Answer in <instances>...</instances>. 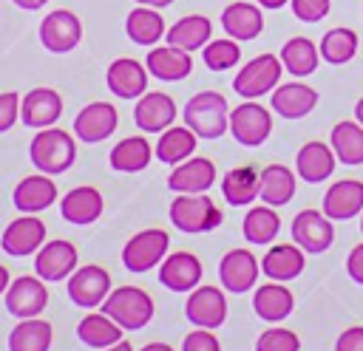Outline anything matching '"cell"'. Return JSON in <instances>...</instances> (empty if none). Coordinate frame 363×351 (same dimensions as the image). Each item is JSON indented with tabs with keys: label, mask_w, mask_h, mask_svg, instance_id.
Segmentation results:
<instances>
[{
	"label": "cell",
	"mask_w": 363,
	"mask_h": 351,
	"mask_svg": "<svg viewBox=\"0 0 363 351\" xmlns=\"http://www.w3.org/2000/svg\"><path fill=\"white\" fill-rule=\"evenodd\" d=\"M31 164L45 173V176H60L65 173L74 159H77V142L68 130L62 127H43L40 133H34L31 147H28Z\"/></svg>",
	"instance_id": "cell-1"
},
{
	"label": "cell",
	"mask_w": 363,
	"mask_h": 351,
	"mask_svg": "<svg viewBox=\"0 0 363 351\" xmlns=\"http://www.w3.org/2000/svg\"><path fill=\"white\" fill-rule=\"evenodd\" d=\"M184 125L199 139H218L230 130V108L218 91H199L184 105Z\"/></svg>",
	"instance_id": "cell-2"
},
{
	"label": "cell",
	"mask_w": 363,
	"mask_h": 351,
	"mask_svg": "<svg viewBox=\"0 0 363 351\" xmlns=\"http://www.w3.org/2000/svg\"><path fill=\"white\" fill-rule=\"evenodd\" d=\"M102 311L122 331H139L153 320V297L139 286H119L111 289L102 303Z\"/></svg>",
	"instance_id": "cell-3"
},
{
	"label": "cell",
	"mask_w": 363,
	"mask_h": 351,
	"mask_svg": "<svg viewBox=\"0 0 363 351\" xmlns=\"http://www.w3.org/2000/svg\"><path fill=\"white\" fill-rule=\"evenodd\" d=\"M170 224L179 232L201 235L221 224V209L204 192H179L170 201Z\"/></svg>",
	"instance_id": "cell-4"
},
{
	"label": "cell",
	"mask_w": 363,
	"mask_h": 351,
	"mask_svg": "<svg viewBox=\"0 0 363 351\" xmlns=\"http://www.w3.org/2000/svg\"><path fill=\"white\" fill-rule=\"evenodd\" d=\"M281 74H284L281 57L261 54V57H255L238 68V74L233 79V91L244 99H258L264 93H272L281 85Z\"/></svg>",
	"instance_id": "cell-5"
},
{
	"label": "cell",
	"mask_w": 363,
	"mask_h": 351,
	"mask_svg": "<svg viewBox=\"0 0 363 351\" xmlns=\"http://www.w3.org/2000/svg\"><path fill=\"white\" fill-rule=\"evenodd\" d=\"M167 249H170L167 232L159 229V226H150V229L136 232V235L122 246V263H125L128 272L142 275V272L159 266V263L164 260Z\"/></svg>",
	"instance_id": "cell-6"
},
{
	"label": "cell",
	"mask_w": 363,
	"mask_h": 351,
	"mask_svg": "<svg viewBox=\"0 0 363 351\" xmlns=\"http://www.w3.org/2000/svg\"><path fill=\"white\" fill-rule=\"evenodd\" d=\"M230 133L244 147H258L272 133V113L258 105L255 99H247L230 110Z\"/></svg>",
	"instance_id": "cell-7"
},
{
	"label": "cell",
	"mask_w": 363,
	"mask_h": 351,
	"mask_svg": "<svg viewBox=\"0 0 363 351\" xmlns=\"http://www.w3.org/2000/svg\"><path fill=\"white\" fill-rule=\"evenodd\" d=\"M65 289H68V297L74 306L96 309L111 294V275L96 263H85L71 272V277L65 280Z\"/></svg>",
	"instance_id": "cell-8"
},
{
	"label": "cell",
	"mask_w": 363,
	"mask_h": 351,
	"mask_svg": "<svg viewBox=\"0 0 363 351\" xmlns=\"http://www.w3.org/2000/svg\"><path fill=\"white\" fill-rule=\"evenodd\" d=\"M292 241L306 252V255H320L332 246L335 241V226L332 218L323 209H301L292 218Z\"/></svg>",
	"instance_id": "cell-9"
},
{
	"label": "cell",
	"mask_w": 363,
	"mask_h": 351,
	"mask_svg": "<svg viewBox=\"0 0 363 351\" xmlns=\"http://www.w3.org/2000/svg\"><path fill=\"white\" fill-rule=\"evenodd\" d=\"M82 40V23L74 11L68 8H57V11H48L40 23V42L45 51L51 54H68L79 45Z\"/></svg>",
	"instance_id": "cell-10"
},
{
	"label": "cell",
	"mask_w": 363,
	"mask_h": 351,
	"mask_svg": "<svg viewBox=\"0 0 363 351\" xmlns=\"http://www.w3.org/2000/svg\"><path fill=\"white\" fill-rule=\"evenodd\" d=\"M3 300L9 314H14L17 320H28V317H40L43 309L48 306V289L43 286V277L20 275L9 283Z\"/></svg>",
	"instance_id": "cell-11"
},
{
	"label": "cell",
	"mask_w": 363,
	"mask_h": 351,
	"mask_svg": "<svg viewBox=\"0 0 363 351\" xmlns=\"http://www.w3.org/2000/svg\"><path fill=\"white\" fill-rule=\"evenodd\" d=\"M79 266V252L71 241H45L37 255H34V272L37 277L57 283V280H68L71 272Z\"/></svg>",
	"instance_id": "cell-12"
},
{
	"label": "cell",
	"mask_w": 363,
	"mask_h": 351,
	"mask_svg": "<svg viewBox=\"0 0 363 351\" xmlns=\"http://www.w3.org/2000/svg\"><path fill=\"white\" fill-rule=\"evenodd\" d=\"M43 243H45V224L37 215H28V212H23L20 218H14L3 229V235H0V246L11 258L37 255V249Z\"/></svg>",
	"instance_id": "cell-13"
},
{
	"label": "cell",
	"mask_w": 363,
	"mask_h": 351,
	"mask_svg": "<svg viewBox=\"0 0 363 351\" xmlns=\"http://www.w3.org/2000/svg\"><path fill=\"white\" fill-rule=\"evenodd\" d=\"M258 272H261V263L250 249H230L218 260V280L233 294L250 292L258 283Z\"/></svg>",
	"instance_id": "cell-14"
},
{
	"label": "cell",
	"mask_w": 363,
	"mask_h": 351,
	"mask_svg": "<svg viewBox=\"0 0 363 351\" xmlns=\"http://www.w3.org/2000/svg\"><path fill=\"white\" fill-rule=\"evenodd\" d=\"M184 314L196 328H218L227 320V297L218 286H196L184 303Z\"/></svg>",
	"instance_id": "cell-15"
},
{
	"label": "cell",
	"mask_w": 363,
	"mask_h": 351,
	"mask_svg": "<svg viewBox=\"0 0 363 351\" xmlns=\"http://www.w3.org/2000/svg\"><path fill=\"white\" fill-rule=\"evenodd\" d=\"M119 125V113L111 102H88L74 119V136L85 144L108 139Z\"/></svg>",
	"instance_id": "cell-16"
},
{
	"label": "cell",
	"mask_w": 363,
	"mask_h": 351,
	"mask_svg": "<svg viewBox=\"0 0 363 351\" xmlns=\"http://www.w3.org/2000/svg\"><path fill=\"white\" fill-rule=\"evenodd\" d=\"M105 85L119 99H139L147 91V68L139 59L119 57L105 71Z\"/></svg>",
	"instance_id": "cell-17"
},
{
	"label": "cell",
	"mask_w": 363,
	"mask_h": 351,
	"mask_svg": "<svg viewBox=\"0 0 363 351\" xmlns=\"http://www.w3.org/2000/svg\"><path fill=\"white\" fill-rule=\"evenodd\" d=\"M176 119V102L173 96L162 91H145L133 105V122L145 133H162Z\"/></svg>",
	"instance_id": "cell-18"
},
{
	"label": "cell",
	"mask_w": 363,
	"mask_h": 351,
	"mask_svg": "<svg viewBox=\"0 0 363 351\" xmlns=\"http://www.w3.org/2000/svg\"><path fill=\"white\" fill-rule=\"evenodd\" d=\"M201 275L204 266L193 252H170L159 263V283L170 292H193Z\"/></svg>",
	"instance_id": "cell-19"
},
{
	"label": "cell",
	"mask_w": 363,
	"mask_h": 351,
	"mask_svg": "<svg viewBox=\"0 0 363 351\" xmlns=\"http://www.w3.org/2000/svg\"><path fill=\"white\" fill-rule=\"evenodd\" d=\"M62 116V96L54 88H31L20 99V122L28 127H51Z\"/></svg>",
	"instance_id": "cell-20"
},
{
	"label": "cell",
	"mask_w": 363,
	"mask_h": 351,
	"mask_svg": "<svg viewBox=\"0 0 363 351\" xmlns=\"http://www.w3.org/2000/svg\"><path fill=\"white\" fill-rule=\"evenodd\" d=\"M145 68L150 76H156L162 82H179L193 71V59H190V51L167 42V45H153L147 51Z\"/></svg>",
	"instance_id": "cell-21"
},
{
	"label": "cell",
	"mask_w": 363,
	"mask_h": 351,
	"mask_svg": "<svg viewBox=\"0 0 363 351\" xmlns=\"http://www.w3.org/2000/svg\"><path fill=\"white\" fill-rule=\"evenodd\" d=\"M54 201H57V184L45 173H34V176L20 178L14 192H11V204L20 212H28V215H37V212L48 209Z\"/></svg>",
	"instance_id": "cell-22"
},
{
	"label": "cell",
	"mask_w": 363,
	"mask_h": 351,
	"mask_svg": "<svg viewBox=\"0 0 363 351\" xmlns=\"http://www.w3.org/2000/svg\"><path fill=\"white\" fill-rule=\"evenodd\" d=\"M216 184V164L204 156H190L176 164L167 176V187L173 192H207Z\"/></svg>",
	"instance_id": "cell-23"
},
{
	"label": "cell",
	"mask_w": 363,
	"mask_h": 351,
	"mask_svg": "<svg viewBox=\"0 0 363 351\" xmlns=\"http://www.w3.org/2000/svg\"><path fill=\"white\" fill-rule=\"evenodd\" d=\"M105 209V201H102V192L96 187H74L68 190L62 198H60V215L68 221V224H77V226H88L94 224Z\"/></svg>",
	"instance_id": "cell-24"
},
{
	"label": "cell",
	"mask_w": 363,
	"mask_h": 351,
	"mask_svg": "<svg viewBox=\"0 0 363 351\" xmlns=\"http://www.w3.org/2000/svg\"><path fill=\"white\" fill-rule=\"evenodd\" d=\"M303 266H306V252L298 243H275L261 258V272L278 283L295 280L303 272Z\"/></svg>",
	"instance_id": "cell-25"
},
{
	"label": "cell",
	"mask_w": 363,
	"mask_h": 351,
	"mask_svg": "<svg viewBox=\"0 0 363 351\" xmlns=\"http://www.w3.org/2000/svg\"><path fill=\"white\" fill-rule=\"evenodd\" d=\"M269 105L284 119H303L318 105V91L309 88L306 82H284L272 91Z\"/></svg>",
	"instance_id": "cell-26"
},
{
	"label": "cell",
	"mask_w": 363,
	"mask_h": 351,
	"mask_svg": "<svg viewBox=\"0 0 363 351\" xmlns=\"http://www.w3.org/2000/svg\"><path fill=\"white\" fill-rule=\"evenodd\" d=\"M335 150L326 142H306L295 156V173L306 184H320L335 173Z\"/></svg>",
	"instance_id": "cell-27"
},
{
	"label": "cell",
	"mask_w": 363,
	"mask_h": 351,
	"mask_svg": "<svg viewBox=\"0 0 363 351\" xmlns=\"http://www.w3.org/2000/svg\"><path fill=\"white\" fill-rule=\"evenodd\" d=\"M323 212L332 221H349L363 212V181L343 178L335 181L323 195Z\"/></svg>",
	"instance_id": "cell-28"
},
{
	"label": "cell",
	"mask_w": 363,
	"mask_h": 351,
	"mask_svg": "<svg viewBox=\"0 0 363 351\" xmlns=\"http://www.w3.org/2000/svg\"><path fill=\"white\" fill-rule=\"evenodd\" d=\"M252 309H255V314H258L261 320L278 323V320H284V317L292 314L295 297H292V292H289L284 283L269 280V283H264V286H258V289L252 292Z\"/></svg>",
	"instance_id": "cell-29"
},
{
	"label": "cell",
	"mask_w": 363,
	"mask_h": 351,
	"mask_svg": "<svg viewBox=\"0 0 363 351\" xmlns=\"http://www.w3.org/2000/svg\"><path fill=\"white\" fill-rule=\"evenodd\" d=\"M221 28L227 31V37H233L238 42H247V40H255L261 34L264 14L252 3H230L221 11Z\"/></svg>",
	"instance_id": "cell-30"
},
{
	"label": "cell",
	"mask_w": 363,
	"mask_h": 351,
	"mask_svg": "<svg viewBox=\"0 0 363 351\" xmlns=\"http://www.w3.org/2000/svg\"><path fill=\"white\" fill-rule=\"evenodd\" d=\"M295 195V173L284 164H267L258 173V198L269 207H284Z\"/></svg>",
	"instance_id": "cell-31"
},
{
	"label": "cell",
	"mask_w": 363,
	"mask_h": 351,
	"mask_svg": "<svg viewBox=\"0 0 363 351\" xmlns=\"http://www.w3.org/2000/svg\"><path fill=\"white\" fill-rule=\"evenodd\" d=\"M125 34H128L130 42L147 48V45H156V42L167 34V28H164V20H162V14H159L156 8H150V6H136V8H130L128 17H125Z\"/></svg>",
	"instance_id": "cell-32"
},
{
	"label": "cell",
	"mask_w": 363,
	"mask_h": 351,
	"mask_svg": "<svg viewBox=\"0 0 363 351\" xmlns=\"http://www.w3.org/2000/svg\"><path fill=\"white\" fill-rule=\"evenodd\" d=\"M210 34H213V23L210 17L204 14H184L179 17L170 28H167V42L170 45H179L184 51H199L210 42Z\"/></svg>",
	"instance_id": "cell-33"
},
{
	"label": "cell",
	"mask_w": 363,
	"mask_h": 351,
	"mask_svg": "<svg viewBox=\"0 0 363 351\" xmlns=\"http://www.w3.org/2000/svg\"><path fill=\"white\" fill-rule=\"evenodd\" d=\"M77 337H79L82 345L102 351V348H111V345H116L122 340V328L105 311H91V314H85L79 320Z\"/></svg>",
	"instance_id": "cell-34"
},
{
	"label": "cell",
	"mask_w": 363,
	"mask_h": 351,
	"mask_svg": "<svg viewBox=\"0 0 363 351\" xmlns=\"http://www.w3.org/2000/svg\"><path fill=\"white\" fill-rule=\"evenodd\" d=\"M329 144L337 156L340 164H349V167H357L363 164V125L354 119H343L332 127V136H329Z\"/></svg>",
	"instance_id": "cell-35"
},
{
	"label": "cell",
	"mask_w": 363,
	"mask_h": 351,
	"mask_svg": "<svg viewBox=\"0 0 363 351\" xmlns=\"http://www.w3.org/2000/svg\"><path fill=\"white\" fill-rule=\"evenodd\" d=\"M278 57H281L284 71L292 74V76H309V74H315V68L320 62V51H318V45L309 37L286 40Z\"/></svg>",
	"instance_id": "cell-36"
},
{
	"label": "cell",
	"mask_w": 363,
	"mask_h": 351,
	"mask_svg": "<svg viewBox=\"0 0 363 351\" xmlns=\"http://www.w3.org/2000/svg\"><path fill=\"white\" fill-rule=\"evenodd\" d=\"M150 159H153V147L147 144L145 136H128V139L116 142L108 156V161L116 173H139L150 164Z\"/></svg>",
	"instance_id": "cell-37"
},
{
	"label": "cell",
	"mask_w": 363,
	"mask_h": 351,
	"mask_svg": "<svg viewBox=\"0 0 363 351\" xmlns=\"http://www.w3.org/2000/svg\"><path fill=\"white\" fill-rule=\"evenodd\" d=\"M221 195L230 207H247L258 198V170L255 167H233L221 178Z\"/></svg>",
	"instance_id": "cell-38"
},
{
	"label": "cell",
	"mask_w": 363,
	"mask_h": 351,
	"mask_svg": "<svg viewBox=\"0 0 363 351\" xmlns=\"http://www.w3.org/2000/svg\"><path fill=\"white\" fill-rule=\"evenodd\" d=\"M196 133L184 125V127H167V130H162L159 133V142H156V147H153V156L159 159V161H164V164H179V161H184V159H190L193 156V150H196Z\"/></svg>",
	"instance_id": "cell-39"
},
{
	"label": "cell",
	"mask_w": 363,
	"mask_h": 351,
	"mask_svg": "<svg viewBox=\"0 0 363 351\" xmlns=\"http://www.w3.org/2000/svg\"><path fill=\"white\" fill-rule=\"evenodd\" d=\"M51 348V323L40 317L20 320L9 334V351H48Z\"/></svg>",
	"instance_id": "cell-40"
},
{
	"label": "cell",
	"mask_w": 363,
	"mask_h": 351,
	"mask_svg": "<svg viewBox=\"0 0 363 351\" xmlns=\"http://www.w3.org/2000/svg\"><path fill=\"white\" fill-rule=\"evenodd\" d=\"M241 232H244V238H247L250 243H255V246L272 243L275 235L281 232V218H278V212H275L269 204L252 207V209L244 215Z\"/></svg>",
	"instance_id": "cell-41"
},
{
	"label": "cell",
	"mask_w": 363,
	"mask_h": 351,
	"mask_svg": "<svg viewBox=\"0 0 363 351\" xmlns=\"http://www.w3.org/2000/svg\"><path fill=\"white\" fill-rule=\"evenodd\" d=\"M320 59H326L329 65H343L357 54V34L352 28H329L318 45Z\"/></svg>",
	"instance_id": "cell-42"
},
{
	"label": "cell",
	"mask_w": 363,
	"mask_h": 351,
	"mask_svg": "<svg viewBox=\"0 0 363 351\" xmlns=\"http://www.w3.org/2000/svg\"><path fill=\"white\" fill-rule=\"evenodd\" d=\"M201 59L210 71H227L233 65H238L241 59V48H238V40L233 37H224V40H210L204 48H201Z\"/></svg>",
	"instance_id": "cell-43"
},
{
	"label": "cell",
	"mask_w": 363,
	"mask_h": 351,
	"mask_svg": "<svg viewBox=\"0 0 363 351\" xmlns=\"http://www.w3.org/2000/svg\"><path fill=\"white\" fill-rule=\"evenodd\" d=\"M255 351H301V337L289 328H267L255 340Z\"/></svg>",
	"instance_id": "cell-44"
},
{
	"label": "cell",
	"mask_w": 363,
	"mask_h": 351,
	"mask_svg": "<svg viewBox=\"0 0 363 351\" xmlns=\"http://www.w3.org/2000/svg\"><path fill=\"white\" fill-rule=\"evenodd\" d=\"M329 6L332 0H289V8L301 23H320L329 14Z\"/></svg>",
	"instance_id": "cell-45"
},
{
	"label": "cell",
	"mask_w": 363,
	"mask_h": 351,
	"mask_svg": "<svg viewBox=\"0 0 363 351\" xmlns=\"http://www.w3.org/2000/svg\"><path fill=\"white\" fill-rule=\"evenodd\" d=\"M182 351H221V343L216 340L213 328H199L182 340Z\"/></svg>",
	"instance_id": "cell-46"
},
{
	"label": "cell",
	"mask_w": 363,
	"mask_h": 351,
	"mask_svg": "<svg viewBox=\"0 0 363 351\" xmlns=\"http://www.w3.org/2000/svg\"><path fill=\"white\" fill-rule=\"evenodd\" d=\"M17 119H20V93L3 91L0 93V133L11 130Z\"/></svg>",
	"instance_id": "cell-47"
},
{
	"label": "cell",
	"mask_w": 363,
	"mask_h": 351,
	"mask_svg": "<svg viewBox=\"0 0 363 351\" xmlns=\"http://www.w3.org/2000/svg\"><path fill=\"white\" fill-rule=\"evenodd\" d=\"M335 351H363V326L346 328V331L335 340Z\"/></svg>",
	"instance_id": "cell-48"
},
{
	"label": "cell",
	"mask_w": 363,
	"mask_h": 351,
	"mask_svg": "<svg viewBox=\"0 0 363 351\" xmlns=\"http://www.w3.org/2000/svg\"><path fill=\"white\" fill-rule=\"evenodd\" d=\"M346 272H349V277H352L354 283L363 286V241H360L357 246H352V252H349V258H346Z\"/></svg>",
	"instance_id": "cell-49"
},
{
	"label": "cell",
	"mask_w": 363,
	"mask_h": 351,
	"mask_svg": "<svg viewBox=\"0 0 363 351\" xmlns=\"http://www.w3.org/2000/svg\"><path fill=\"white\" fill-rule=\"evenodd\" d=\"M14 6H20V8H26V11H34V8H43L48 0H11Z\"/></svg>",
	"instance_id": "cell-50"
},
{
	"label": "cell",
	"mask_w": 363,
	"mask_h": 351,
	"mask_svg": "<svg viewBox=\"0 0 363 351\" xmlns=\"http://www.w3.org/2000/svg\"><path fill=\"white\" fill-rule=\"evenodd\" d=\"M9 283H11V277H9V269H6L3 263H0V294H6Z\"/></svg>",
	"instance_id": "cell-51"
},
{
	"label": "cell",
	"mask_w": 363,
	"mask_h": 351,
	"mask_svg": "<svg viewBox=\"0 0 363 351\" xmlns=\"http://www.w3.org/2000/svg\"><path fill=\"white\" fill-rule=\"evenodd\" d=\"M261 8H281V6H286L289 0H255Z\"/></svg>",
	"instance_id": "cell-52"
},
{
	"label": "cell",
	"mask_w": 363,
	"mask_h": 351,
	"mask_svg": "<svg viewBox=\"0 0 363 351\" xmlns=\"http://www.w3.org/2000/svg\"><path fill=\"white\" fill-rule=\"evenodd\" d=\"M142 351H173L167 343H147V345H142Z\"/></svg>",
	"instance_id": "cell-53"
},
{
	"label": "cell",
	"mask_w": 363,
	"mask_h": 351,
	"mask_svg": "<svg viewBox=\"0 0 363 351\" xmlns=\"http://www.w3.org/2000/svg\"><path fill=\"white\" fill-rule=\"evenodd\" d=\"M139 6H150V8H162V6H170L173 0H136Z\"/></svg>",
	"instance_id": "cell-54"
},
{
	"label": "cell",
	"mask_w": 363,
	"mask_h": 351,
	"mask_svg": "<svg viewBox=\"0 0 363 351\" xmlns=\"http://www.w3.org/2000/svg\"><path fill=\"white\" fill-rule=\"evenodd\" d=\"M102 351H133V345H130L128 340H119L116 345H111V348H102Z\"/></svg>",
	"instance_id": "cell-55"
},
{
	"label": "cell",
	"mask_w": 363,
	"mask_h": 351,
	"mask_svg": "<svg viewBox=\"0 0 363 351\" xmlns=\"http://www.w3.org/2000/svg\"><path fill=\"white\" fill-rule=\"evenodd\" d=\"M354 119L363 125V96H360V99H357V105H354Z\"/></svg>",
	"instance_id": "cell-56"
},
{
	"label": "cell",
	"mask_w": 363,
	"mask_h": 351,
	"mask_svg": "<svg viewBox=\"0 0 363 351\" xmlns=\"http://www.w3.org/2000/svg\"><path fill=\"white\" fill-rule=\"evenodd\" d=\"M360 232H363V212H360Z\"/></svg>",
	"instance_id": "cell-57"
}]
</instances>
